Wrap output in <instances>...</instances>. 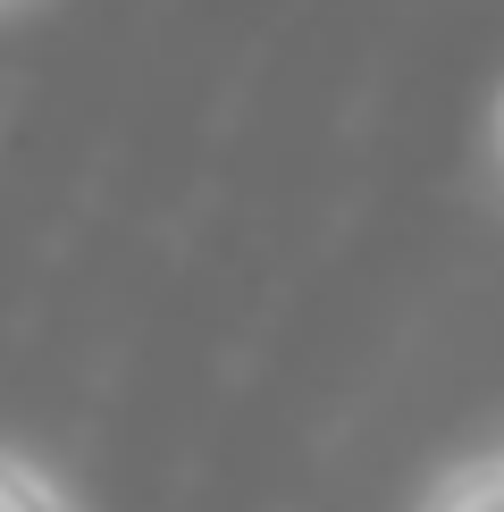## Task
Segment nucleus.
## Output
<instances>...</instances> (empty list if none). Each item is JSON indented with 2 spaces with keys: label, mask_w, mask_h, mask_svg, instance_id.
Masks as SVG:
<instances>
[{
  "label": "nucleus",
  "mask_w": 504,
  "mask_h": 512,
  "mask_svg": "<svg viewBox=\"0 0 504 512\" xmlns=\"http://www.w3.org/2000/svg\"><path fill=\"white\" fill-rule=\"evenodd\" d=\"M412 512H504V454H471V462H446L429 479V496Z\"/></svg>",
  "instance_id": "nucleus-1"
},
{
  "label": "nucleus",
  "mask_w": 504,
  "mask_h": 512,
  "mask_svg": "<svg viewBox=\"0 0 504 512\" xmlns=\"http://www.w3.org/2000/svg\"><path fill=\"white\" fill-rule=\"evenodd\" d=\"M0 512H76V496L42 471L34 454H17V445H0Z\"/></svg>",
  "instance_id": "nucleus-2"
},
{
  "label": "nucleus",
  "mask_w": 504,
  "mask_h": 512,
  "mask_svg": "<svg viewBox=\"0 0 504 512\" xmlns=\"http://www.w3.org/2000/svg\"><path fill=\"white\" fill-rule=\"evenodd\" d=\"M496 168H504V101H496Z\"/></svg>",
  "instance_id": "nucleus-3"
},
{
  "label": "nucleus",
  "mask_w": 504,
  "mask_h": 512,
  "mask_svg": "<svg viewBox=\"0 0 504 512\" xmlns=\"http://www.w3.org/2000/svg\"><path fill=\"white\" fill-rule=\"evenodd\" d=\"M0 9H17V0H0Z\"/></svg>",
  "instance_id": "nucleus-4"
}]
</instances>
